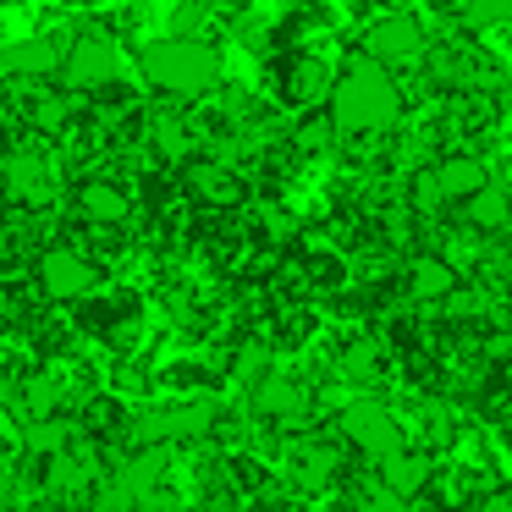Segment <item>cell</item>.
Wrapping results in <instances>:
<instances>
[{"instance_id":"1","label":"cell","mask_w":512,"mask_h":512,"mask_svg":"<svg viewBox=\"0 0 512 512\" xmlns=\"http://www.w3.org/2000/svg\"><path fill=\"white\" fill-rule=\"evenodd\" d=\"M336 138H375L391 133L402 122V89L391 78V67H380L375 56H347L342 72L331 83V100H325Z\"/></svg>"},{"instance_id":"2","label":"cell","mask_w":512,"mask_h":512,"mask_svg":"<svg viewBox=\"0 0 512 512\" xmlns=\"http://www.w3.org/2000/svg\"><path fill=\"white\" fill-rule=\"evenodd\" d=\"M138 78H144L160 100H177V105L210 100V94L221 89V50L204 34L149 39V45L138 50Z\"/></svg>"},{"instance_id":"3","label":"cell","mask_w":512,"mask_h":512,"mask_svg":"<svg viewBox=\"0 0 512 512\" xmlns=\"http://www.w3.org/2000/svg\"><path fill=\"white\" fill-rule=\"evenodd\" d=\"M342 441L353 446V452L375 457V463H391V457L408 452V435H402V419L386 408L380 397H353L342 408Z\"/></svg>"},{"instance_id":"4","label":"cell","mask_w":512,"mask_h":512,"mask_svg":"<svg viewBox=\"0 0 512 512\" xmlns=\"http://www.w3.org/2000/svg\"><path fill=\"white\" fill-rule=\"evenodd\" d=\"M61 83L72 94H94V89L122 83V45L105 28H83L67 45V56H61Z\"/></svg>"},{"instance_id":"5","label":"cell","mask_w":512,"mask_h":512,"mask_svg":"<svg viewBox=\"0 0 512 512\" xmlns=\"http://www.w3.org/2000/svg\"><path fill=\"white\" fill-rule=\"evenodd\" d=\"M34 287H39V298H50V303L94 298V287H100V265H94L89 254H78V248H67V243L39 248V259H34Z\"/></svg>"},{"instance_id":"6","label":"cell","mask_w":512,"mask_h":512,"mask_svg":"<svg viewBox=\"0 0 512 512\" xmlns=\"http://www.w3.org/2000/svg\"><path fill=\"white\" fill-rule=\"evenodd\" d=\"M364 56H375L380 67H413L430 56V28L413 12H386L364 28Z\"/></svg>"},{"instance_id":"7","label":"cell","mask_w":512,"mask_h":512,"mask_svg":"<svg viewBox=\"0 0 512 512\" xmlns=\"http://www.w3.org/2000/svg\"><path fill=\"white\" fill-rule=\"evenodd\" d=\"M100 474H94V457H78V452H61V457H45L39 463V490L61 507H78V501L94 496Z\"/></svg>"},{"instance_id":"8","label":"cell","mask_w":512,"mask_h":512,"mask_svg":"<svg viewBox=\"0 0 512 512\" xmlns=\"http://www.w3.org/2000/svg\"><path fill=\"white\" fill-rule=\"evenodd\" d=\"M276 94L287 105H325L331 100V83H336V72H325L320 61H309V56H287V61H276Z\"/></svg>"},{"instance_id":"9","label":"cell","mask_w":512,"mask_h":512,"mask_svg":"<svg viewBox=\"0 0 512 512\" xmlns=\"http://www.w3.org/2000/svg\"><path fill=\"white\" fill-rule=\"evenodd\" d=\"M78 221L116 232V226L133 221V193H127L122 182H111V177H89L78 188Z\"/></svg>"},{"instance_id":"10","label":"cell","mask_w":512,"mask_h":512,"mask_svg":"<svg viewBox=\"0 0 512 512\" xmlns=\"http://www.w3.org/2000/svg\"><path fill=\"white\" fill-rule=\"evenodd\" d=\"M61 56L67 50H56L50 39H17V45H6V56H0V72L23 89V83H39L45 89L50 78H61Z\"/></svg>"},{"instance_id":"11","label":"cell","mask_w":512,"mask_h":512,"mask_svg":"<svg viewBox=\"0 0 512 512\" xmlns=\"http://www.w3.org/2000/svg\"><path fill=\"white\" fill-rule=\"evenodd\" d=\"M6 193L17 204H45L56 193V166L45 160V149H12L6 155Z\"/></svg>"},{"instance_id":"12","label":"cell","mask_w":512,"mask_h":512,"mask_svg":"<svg viewBox=\"0 0 512 512\" xmlns=\"http://www.w3.org/2000/svg\"><path fill=\"white\" fill-rule=\"evenodd\" d=\"M254 413L259 419L287 424V430H298V424L309 419V391H303L292 375H265L254 386Z\"/></svg>"},{"instance_id":"13","label":"cell","mask_w":512,"mask_h":512,"mask_svg":"<svg viewBox=\"0 0 512 512\" xmlns=\"http://www.w3.org/2000/svg\"><path fill=\"white\" fill-rule=\"evenodd\" d=\"M188 193L199 204H215V210H237V204L248 199L243 177H237L232 166H221V160H193L188 166Z\"/></svg>"},{"instance_id":"14","label":"cell","mask_w":512,"mask_h":512,"mask_svg":"<svg viewBox=\"0 0 512 512\" xmlns=\"http://www.w3.org/2000/svg\"><path fill=\"white\" fill-rule=\"evenodd\" d=\"M435 182H441L446 204H468V199H479L496 177H490V166L479 155H441L435 160Z\"/></svg>"},{"instance_id":"15","label":"cell","mask_w":512,"mask_h":512,"mask_svg":"<svg viewBox=\"0 0 512 512\" xmlns=\"http://www.w3.org/2000/svg\"><path fill=\"white\" fill-rule=\"evenodd\" d=\"M457 276H463V270H457L446 254H419V259L408 265V298H419V303H446L457 287H463Z\"/></svg>"},{"instance_id":"16","label":"cell","mask_w":512,"mask_h":512,"mask_svg":"<svg viewBox=\"0 0 512 512\" xmlns=\"http://www.w3.org/2000/svg\"><path fill=\"white\" fill-rule=\"evenodd\" d=\"M342 474V463H336V446H325V441H303V446H292L287 452V479L298 490H325L331 479Z\"/></svg>"},{"instance_id":"17","label":"cell","mask_w":512,"mask_h":512,"mask_svg":"<svg viewBox=\"0 0 512 512\" xmlns=\"http://www.w3.org/2000/svg\"><path fill=\"white\" fill-rule=\"evenodd\" d=\"M430 474H435V463L424 452H402V457H391V463H380V485L391 490V496H402V501H413L424 485H430Z\"/></svg>"},{"instance_id":"18","label":"cell","mask_w":512,"mask_h":512,"mask_svg":"<svg viewBox=\"0 0 512 512\" xmlns=\"http://www.w3.org/2000/svg\"><path fill=\"white\" fill-rule=\"evenodd\" d=\"M463 215H468V226H474V232H507V226H512V193H507V182H490L479 199L463 204Z\"/></svg>"},{"instance_id":"19","label":"cell","mask_w":512,"mask_h":512,"mask_svg":"<svg viewBox=\"0 0 512 512\" xmlns=\"http://www.w3.org/2000/svg\"><path fill=\"white\" fill-rule=\"evenodd\" d=\"M149 149L177 166V160L188 155V122H182V116H155V122H149Z\"/></svg>"},{"instance_id":"20","label":"cell","mask_w":512,"mask_h":512,"mask_svg":"<svg viewBox=\"0 0 512 512\" xmlns=\"http://www.w3.org/2000/svg\"><path fill=\"white\" fill-rule=\"evenodd\" d=\"M56 402H61L56 380H50V375H34V380H28V391H23V424H28V419H56Z\"/></svg>"},{"instance_id":"21","label":"cell","mask_w":512,"mask_h":512,"mask_svg":"<svg viewBox=\"0 0 512 512\" xmlns=\"http://www.w3.org/2000/svg\"><path fill=\"white\" fill-rule=\"evenodd\" d=\"M408 204L419 215H441L446 193H441V182H435V166H424V171H413V177H408Z\"/></svg>"},{"instance_id":"22","label":"cell","mask_w":512,"mask_h":512,"mask_svg":"<svg viewBox=\"0 0 512 512\" xmlns=\"http://www.w3.org/2000/svg\"><path fill=\"white\" fill-rule=\"evenodd\" d=\"M232 375L243 380V386H259V380L270 375V353L259 342H248V347H237V358H232Z\"/></svg>"},{"instance_id":"23","label":"cell","mask_w":512,"mask_h":512,"mask_svg":"<svg viewBox=\"0 0 512 512\" xmlns=\"http://www.w3.org/2000/svg\"><path fill=\"white\" fill-rule=\"evenodd\" d=\"M468 28H501L512 23V0H463Z\"/></svg>"},{"instance_id":"24","label":"cell","mask_w":512,"mask_h":512,"mask_svg":"<svg viewBox=\"0 0 512 512\" xmlns=\"http://www.w3.org/2000/svg\"><path fill=\"white\" fill-rule=\"evenodd\" d=\"M342 375L347 380H375V347H369V342L347 347V353H342Z\"/></svg>"},{"instance_id":"25","label":"cell","mask_w":512,"mask_h":512,"mask_svg":"<svg viewBox=\"0 0 512 512\" xmlns=\"http://www.w3.org/2000/svg\"><path fill=\"white\" fill-rule=\"evenodd\" d=\"M259 232H265L270 243H292V237H298V221H292V215L281 210V204H270V210L259 215Z\"/></svg>"},{"instance_id":"26","label":"cell","mask_w":512,"mask_h":512,"mask_svg":"<svg viewBox=\"0 0 512 512\" xmlns=\"http://www.w3.org/2000/svg\"><path fill=\"white\" fill-rule=\"evenodd\" d=\"M441 309L452 314V320H468V314H485V292H463V287H457L452 298L441 303Z\"/></svg>"},{"instance_id":"27","label":"cell","mask_w":512,"mask_h":512,"mask_svg":"<svg viewBox=\"0 0 512 512\" xmlns=\"http://www.w3.org/2000/svg\"><path fill=\"white\" fill-rule=\"evenodd\" d=\"M358 512H413V507H408L402 496H391L386 485H380L375 496H364V501H358Z\"/></svg>"},{"instance_id":"28","label":"cell","mask_w":512,"mask_h":512,"mask_svg":"<svg viewBox=\"0 0 512 512\" xmlns=\"http://www.w3.org/2000/svg\"><path fill=\"white\" fill-rule=\"evenodd\" d=\"M479 512H512V490H490V496L479 501Z\"/></svg>"},{"instance_id":"29","label":"cell","mask_w":512,"mask_h":512,"mask_svg":"<svg viewBox=\"0 0 512 512\" xmlns=\"http://www.w3.org/2000/svg\"><path fill=\"white\" fill-rule=\"evenodd\" d=\"M193 6H199V12H232L237 0H193Z\"/></svg>"},{"instance_id":"30","label":"cell","mask_w":512,"mask_h":512,"mask_svg":"<svg viewBox=\"0 0 512 512\" xmlns=\"http://www.w3.org/2000/svg\"><path fill=\"white\" fill-rule=\"evenodd\" d=\"M419 0H386V12H413Z\"/></svg>"},{"instance_id":"31","label":"cell","mask_w":512,"mask_h":512,"mask_svg":"<svg viewBox=\"0 0 512 512\" xmlns=\"http://www.w3.org/2000/svg\"><path fill=\"white\" fill-rule=\"evenodd\" d=\"M12 512H28V507H12Z\"/></svg>"}]
</instances>
